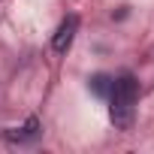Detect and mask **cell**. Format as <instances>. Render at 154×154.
Here are the masks:
<instances>
[{
    "label": "cell",
    "mask_w": 154,
    "mask_h": 154,
    "mask_svg": "<svg viewBox=\"0 0 154 154\" xmlns=\"http://www.w3.org/2000/svg\"><path fill=\"white\" fill-rule=\"evenodd\" d=\"M136 100H139V82L130 72H121L118 79H112V91H109V118L118 130H130L133 115H136Z\"/></svg>",
    "instance_id": "1"
},
{
    "label": "cell",
    "mask_w": 154,
    "mask_h": 154,
    "mask_svg": "<svg viewBox=\"0 0 154 154\" xmlns=\"http://www.w3.org/2000/svg\"><path fill=\"white\" fill-rule=\"evenodd\" d=\"M91 91H94L97 97H109V91H112V75L97 72L94 79H91Z\"/></svg>",
    "instance_id": "4"
},
{
    "label": "cell",
    "mask_w": 154,
    "mask_h": 154,
    "mask_svg": "<svg viewBox=\"0 0 154 154\" xmlns=\"http://www.w3.org/2000/svg\"><path fill=\"white\" fill-rule=\"evenodd\" d=\"M75 33H79V15L69 12V15L57 24V30H54V36H51V48H54L57 54H66L69 45H72V39H75Z\"/></svg>",
    "instance_id": "2"
},
{
    "label": "cell",
    "mask_w": 154,
    "mask_h": 154,
    "mask_svg": "<svg viewBox=\"0 0 154 154\" xmlns=\"http://www.w3.org/2000/svg\"><path fill=\"white\" fill-rule=\"evenodd\" d=\"M9 142H18V145H27V142H33L36 136H39V121L36 118H27V124L24 127H15V130H6L3 133Z\"/></svg>",
    "instance_id": "3"
}]
</instances>
